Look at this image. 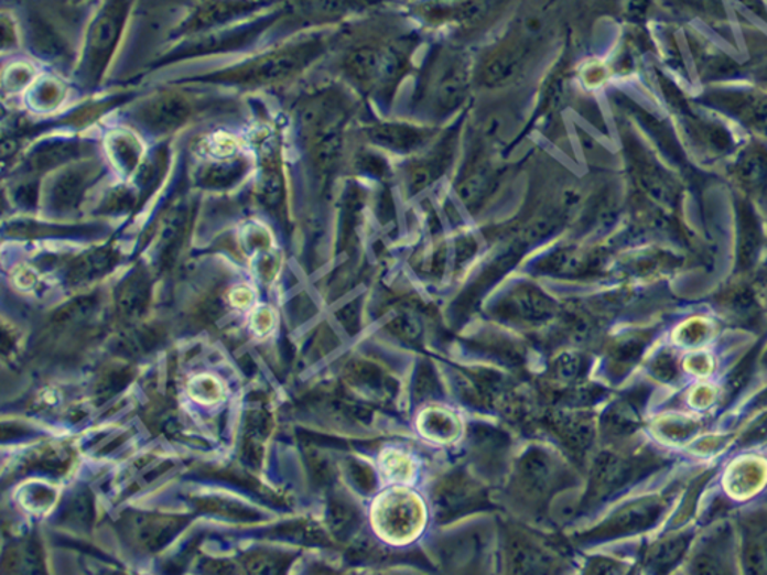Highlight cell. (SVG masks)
<instances>
[{"label":"cell","mask_w":767,"mask_h":575,"mask_svg":"<svg viewBox=\"0 0 767 575\" xmlns=\"http://www.w3.org/2000/svg\"><path fill=\"white\" fill-rule=\"evenodd\" d=\"M94 150V145L77 139L50 140L37 144L28 153L23 162L26 176L40 177L56 169H64L73 162L83 160Z\"/></svg>","instance_id":"9c48e42d"},{"label":"cell","mask_w":767,"mask_h":575,"mask_svg":"<svg viewBox=\"0 0 767 575\" xmlns=\"http://www.w3.org/2000/svg\"><path fill=\"white\" fill-rule=\"evenodd\" d=\"M197 99L176 90L161 91L144 99L132 111L133 122L153 135L176 132L190 123L199 111Z\"/></svg>","instance_id":"5b68a950"},{"label":"cell","mask_w":767,"mask_h":575,"mask_svg":"<svg viewBox=\"0 0 767 575\" xmlns=\"http://www.w3.org/2000/svg\"><path fill=\"white\" fill-rule=\"evenodd\" d=\"M131 10L132 0H101L96 8L87 24L77 70L78 80L86 89H95L106 77L108 66L118 52L125 29L128 26Z\"/></svg>","instance_id":"7a4b0ae2"},{"label":"cell","mask_w":767,"mask_h":575,"mask_svg":"<svg viewBox=\"0 0 767 575\" xmlns=\"http://www.w3.org/2000/svg\"><path fill=\"white\" fill-rule=\"evenodd\" d=\"M325 50L321 37L299 41L270 50L252 59L241 62L227 69L187 78V83H206V85L235 86L240 89H260V87L281 85L302 73Z\"/></svg>","instance_id":"6da1fadb"},{"label":"cell","mask_w":767,"mask_h":575,"mask_svg":"<svg viewBox=\"0 0 767 575\" xmlns=\"http://www.w3.org/2000/svg\"><path fill=\"white\" fill-rule=\"evenodd\" d=\"M281 0H199L171 31L173 40H190L220 31L273 10Z\"/></svg>","instance_id":"277c9868"},{"label":"cell","mask_w":767,"mask_h":575,"mask_svg":"<svg viewBox=\"0 0 767 575\" xmlns=\"http://www.w3.org/2000/svg\"><path fill=\"white\" fill-rule=\"evenodd\" d=\"M32 68L26 64L11 66L3 75V87L6 90H22L32 80Z\"/></svg>","instance_id":"7402d4cb"},{"label":"cell","mask_w":767,"mask_h":575,"mask_svg":"<svg viewBox=\"0 0 767 575\" xmlns=\"http://www.w3.org/2000/svg\"><path fill=\"white\" fill-rule=\"evenodd\" d=\"M368 135L379 148L391 152L411 153L424 148L431 133L410 124L384 123L370 128Z\"/></svg>","instance_id":"4fadbf2b"},{"label":"cell","mask_w":767,"mask_h":575,"mask_svg":"<svg viewBox=\"0 0 767 575\" xmlns=\"http://www.w3.org/2000/svg\"><path fill=\"white\" fill-rule=\"evenodd\" d=\"M140 195L132 187L118 186L110 191L102 202L104 211H123L139 202Z\"/></svg>","instance_id":"44dd1931"},{"label":"cell","mask_w":767,"mask_h":575,"mask_svg":"<svg viewBox=\"0 0 767 575\" xmlns=\"http://www.w3.org/2000/svg\"><path fill=\"white\" fill-rule=\"evenodd\" d=\"M468 87V70L462 61L450 62L437 80V96L444 107H454L462 101Z\"/></svg>","instance_id":"e0dca14e"},{"label":"cell","mask_w":767,"mask_h":575,"mask_svg":"<svg viewBox=\"0 0 767 575\" xmlns=\"http://www.w3.org/2000/svg\"><path fill=\"white\" fill-rule=\"evenodd\" d=\"M106 145L112 166L123 176H131L140 169L143 148L133 133L112 131L107 135Z\"/></svg>","instance_id":"2e32d148"},{"label":"cell","mask_w":767,"mask_h":575,"mask_svg":"<svg viewBox=\"0 0 767 575\" xmlns=\"http://www.w3.org/2000/svg\"><path fill=\"white\" fill-rule=\"evenodd\" d=\"M285 22L312 26L337 22L353 12L361 11L370 0H281Z\"/></svg>","instance_id":"ba28073f"},{"label":"cell","mask_w":767,"mask_h":575,"mask_svg":"<svg viewBox=\"0 0 767 575\" xmlns=\"http://www.w3.org/2000/svg\"><path fill=\"white\" fill-rule=\"evenodd\" d=\"M29 41L37 56L54 64H69L71 47L66 37L40 11H28Z\"/></svg>","instance_id":"8fae6325"},{"label":"cell","mask_w":767,"mask_h":575,"mask_svg":"<svg viewBox=\"0 0 767 575\" xmlns=\"http://www.w3.org/2000/svg\"><path fill=\"white\" fill-rule=\"evenodd\" d=\"M14 199L19 204H36L37 202V186L35 182L22 183V185L15 186Z\"/></svg>","instance_id":"cb8c5ba5"},{"label":"cell","mask_w":767,"mask_h":575,"mask_svg":"<svg viewBox=\"0 0 767 575\" xmlns=\"http://www.w3.org/2000/svg\"><path fill=\"white\" fill-rule=\"evenodd\" d=\"M494 182L495 174L490 166H477L458 185V197L468 206L469 204H479L485 199L487 192L491 191Z\"/></svg>","instance_id":"ac0fdd59"},{"label":"cell","mask_w":767,"mask_h":575,"mask_svg":"<svg viewBox=\"0 0 767 575\" xmlns=\"http://www.w3.org/2000/svg\"><path fill=\"white\" fill-rule=\"evenodd\" d=\"M249 161L241 156L223 158L203 165L195 173V183L202 189L225 191L237 185L248 174Z\"/></svg>","instance_id":"5bb4252c"},{"label":"cell","mask_w":767,"mask_h":575,"mask_svg":"<svg viewBox=\"0 0 767 575\" xmlns=\"http://www.w3.org/2000/svg\"><path fill=\"white\" fill-rule=\"evenodd\" d=\"M399 59L390 50L361 47L354 50L345 62V69L358 85L377 86L390 80L398 70Z\"/></svg>","instance_id":"30bf717a"},{"label":"cell","mask_w":767,"mask_h":575,"mask_svg":"<svg viewBox=\"0 0 767 575\" xmlns=\"http://www.w3.org/2000/svg\"><path fill=\"white\" fill-rule=\"evenodd\" d=\"M104 166L99 162H73L54 178L47 194V204L54 211L77 210L85 203L90 187L102 176Z\"/></svg>","instance_id":"52a82bcc"},{"label":"cell","mask_w":767,"mask_h":575,"mask_svg":"<svg viewBox=\"0 0 767 575\" xmlns=\"http://www.w3.org/2000/svg\"><path fill=\"white\" fill-rule=\"evenodd\" d=\"M261 173L258 182V197L261 204L281 210L285 204V181H283L281 152L274 140H264L260 150Z\"/></svg>","instance_id":"7c38bea8"},{"label":"cell","mask_w":767,"mask_h":575,"mask_svg":"<svg viewBox=\"0 0 767 575\" xmlns=\"http://www.w3.org/2000/svg\"><path fill=\"white\" fill-rule=\"evenodd\" d=\"M525 64H527V50L504 48L487 62L483 69V82L490 87L510 85L522 74Z\"/></svg>","instance_id":"9a60e30c"},{"label":"cell","mask_w":767,"mask_h":575,"mask_svg":"<svg viewBox=\"0 0 767 575\" xmlns=\"http://www.w3.org/2000/svg\"><path fill=\"white\" fill-rule=\"evenodd\" d=\"M2 35L3 50H10L12 47H15L17 43H19V32H17V24L14 22V19L8 15L7 12H3L2 15Z\"/></svg>","instance_id":"603a6c76"},{"label":"cell","mask_w":767,"mask_h":575,"mask_svg":"<svg viewBox=\"0 0 767 575\" xmlns=\"http://www.w3.org/2000/svg\"><path fill=\"white\" fill-rule=\"evenodd\" d=\"M423 516V507L414 495L393 490L375 506V527L387 540L406 543L421 531Z\"/></svg>","instance_id":"8992f818"},{"label":"cell","mask_w":767,"mask_h":575,"mask_svg":"<svg viewBox=\"0 0 767 575\" xmlns=\"http://www.w3.org/2000/svg\"><path fill=\"white\" fill-rule=\"evenodd\" d=\"M767 436V419L765 421H761V423H758L756 427L753 428L752 432L746 435L745 441L746 443H754V441H760L765 440Z\"/></svg>","instance_id":"d4e9b609"},{"label":"cell","mask_w":767,"mask_h":575,"mask_svg":"<svg viewBox=\"0 0 767 575\" xmlns=\"http://www.w3.org/2000/svg\"><path fill=\"white\" fill-rule=\"evenodd\" d=\"M283 22H285V12H283L282 2H279V6L274 7L273 10L262 12V14L246 20V22L233 24V26L206 33V35L192 37V43L182 45V47L166 54L158 66L190 59V57L207 56V54L244 48L261 35H264L270 29Z\"/></svg>","instance_id":"3957f363"},{"label":"cell","mask_w":767,"mask_h":575,"mask_svg":"<svg viewBox=\"0 0 767 575\" xmlns=\"http://www.w3.org/2000/svg\"><path fill=\"white\" fill-rule=\"evenodd\" d=\"M449 160L450 152H447V150H441V152L433 155V158H429V160L421 161L419 164L414 165V169L408 174V183H410L411 192L417 194V192L423 191L424 187L435 182L445 170Z\"/></svg>","instance_id":"d6986e66"},{"label":"cell","mask_w":767,"mask_h":575,"mask_svg":"<svg viewBox=\"0 0 767 575\" xmlns=\"http://www.w3.org/2000/svg\"><path fill=\"white\" fill-rule=\"evenodd\" d=\"M68 2H85V0H68Z\"/></svg>","instance_id":"484cf974"},{"label":"cell","mask_w":767,"mask_h":575,"mask_svg":"<svg viewBox=\"0 0 767 575\" xmlns=\"http://www.w3.org/2000/svg\"><path fill=\"white\" fill-rule=\"evenodd\" d=\"M64 96L65 91L61 83L52 80V78H44V80L36 83L31 95H29V106L33 110H53V108H56L64 101Z\"/></svg>","instance_id":"ffe728a7"}]
</instances>
